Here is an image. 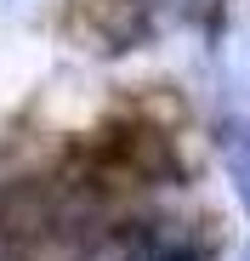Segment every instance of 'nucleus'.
I'll return each instance as SVG.
<instances>
[{
    "mask_svg": "<svg viewBox=\"0 0 250 261\" xmlns=\"http://www.w3.org/2000/svg\"><path fill=\"white\" fill-rule=\"evenodd\" d=\"M114 233L142 261H216L228 250V222L216 210H171L159 199L119 210Z\"/></svg>",
    "mask_w": 250,
    "mask_h": 261,
    "instance_id": "obj_1",
    "label": "nucleus"
},
{
    "mask_svg": "<svg viewBox=\"0 0 250 261\" xmlns=\"http://www.w3.org/2000/svg\"><path fill=\"white\" fill-rule=\"evenodd\" d=\"M159 29L165 23L154 12V0H86V6L74 12V34L86 40V51H97V57L142 51Z\"/></svg>",
    "mask_w": 250,
    "mask_h": 261,
    "instance_id": "obj_2",
    "label": "nucleus"
},
{
    "mask_svg": "<svg viewBox=\"0 0 250 261\" xmlns=\"http://www.w3.org/2000/svg\"><path fill=\"white\" fill-rule=\"evenodd\" d=\"M211 148H216V159H222V170H228L239 204L250 210V114H216Z\"/></svg>",
    "mask_w": 250,
    "mask_h": 261,
    "instance_id": "obj_3",
    "label": "nucleus"
},
{
    "mask_svg": "<svg viewBox=\"0 0 250 261\" xmlns=\"http://www.w3.org/2000/svg\"><path fill=\"white\" fill-rule=\"evenodd\" d=\"M159 23H177V29H199V34H216L228 17V0H154Z\"/></svg>",
    "mask_w": 250,
    "mask_h": 261,
    "instance_id": "obj_4",
    "label": "nucleus"
},
{
    "mask_svg": "<svg viewBox=\"0 0 250 261\" xmlns=\"http://www.w3.org/2000/svg\"><path fill=\"white\" fill-rule=\"evenodd\" d=\"M239 261H250V239H244V250H239Z\"/></svg>",
    "mask_w": 250,
    "mask_h": 261,
    "instance_id": "obj_5",
    "label": "nucleus"
}]
</instances>
